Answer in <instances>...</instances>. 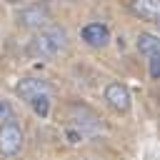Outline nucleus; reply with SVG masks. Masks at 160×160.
I'll return each instance as SVG.
<instances>
[{"mask_svg":"<svg viewBox=\"0 0 160 160\" xmlns=\"http://www.w3.org/2000/svg\"><path fill=\"white\" fill-rule=\"evenodd\" d=\"M65 45H68V35H65V30L52 25V28L40 30V35L32 40V52L50 58V55L62 52V50H65Z\"/></svg>","mask_w":160,"mask_h":160,"instance_id":"1","label":"nucleus"},{"mask_svg":"<svg viewBox=\"0 0 160 160\" xmlns=\"http://www.w3.org/2000/svg\"><path fill=\"white\" fill-rule=\"evenodd\" d=\"M20 148H22V130H20V125L12 122V120H5L0 125V152L10 158V155L20 152Z\"/></svg>","mask_w":160,"mask_h":160,"instance_id":"2","label":"nucleus"},{"mask_svg":"<svg viewBox=\"0 0 160 160\" xmlns=\"http://www.w3.org/2000/svg\"><path fill=\"white\" fill-rule=\"evenodd\" d=\"M48 20H50V12H48V8L40 5V2L28 5L25 10L18 12V22H20L22 28H30V30H40V28H45Z\"/></svg>","mask_w":160,"mask_h":160,"instance_id":"3","label":"nucleus"},{"mask_svg":"<svg viewBox=\"0 0 160 160\" xmlns=\"http://www.w3.org/2000/svg\"><path fill=\"white\" fill-rule=\"evenodd\" d=\"M18 95L22 98V100H28V102H32L35 98H40V95H50L52 92V88L45 82V80H40V78H25V80H20L18 82Z\"/></svg>","mask_w":160,"mask_h":160,"instance_id":"4","label":"nucleus"},{"mask_svg":"<svg viewBox=\"0 0 160 160\" xmlns=\"http://www.w3.org/2000/svg\"><path fill=\"white\" fill-rule=\"evenodd\" d=\"M105 100L118 112H128L130 110V92H128V88L122 82H110L105 88Z\"/></svg>","mask_w":160,"mask_h":160,"instance_id":"5","label":"nucleus"},{"mask_svg":"<svg viewBox=\"0 0 160 160\" xmlns=\"http://www.w3.org/2000/svg\"><path fill=\"white\" fill-rule=\"evenodd\" d=\"M130 8H132V12L138 18L160 25V0H132Z\"/></svg>","mask_w":160,"mask_h":160,"instance_id":"6","label":"nucleus"},{"mask_svg":"<svg viewBox=\"0 0 160 160\" xmlns=\"http://www.w3.org/2000/svg\"><path fill=\"white\" fill-rule=\"evenodd\" d=\"M82 40H85L88 45H92V48H102V45H108V40H110V30H108L102 22H90V25L82 28Z\"/></svg>","mask_w":160,"mask_h":160,"instance_id":"7","label":"nucleus"},{"mask_svg":"<svg viewBox=\"0 0 160 160\" xmlns=\"http://www.w3.org/2000/svg\"><path fill=\"white\" fill-rule=\"evenodd\" d=\"M138 50H140L142 55H155V52H160V38L148 35V32L138 35Z\"/></svg>","mask_w":160,"mask_h":160,"instance_id":"8","label":"nucleus"},{"mask_svg":"<svg viewBox=\"0 0 160 160\" xmlns=\"http://www.w3.org/2000/svg\"><path fill=\"white\" fill-rule=\"evenodd\" d=\"M30 105H32L35 115H40V118H48V110H50V95H40V98H35Z\"/></svg>","mask_w":160,"mask_h":160,"instance_id":"9","label":"nucleus"},{"mask_svg":"<svg viewBox=\"0 0 160 160\" xmlns=\"http://www.w3.org/2000/svg\"><path fill=\"white\" fill-rule=\"evenodd\" d=\"M148 58H150V78L152 80H160V52L148 55Z\"/></svg>","mask_w":160,"mask_h":160,"instance_id":"10","label":"nucleus"},{"mask_svg":"<svg viewBox=\"0 0 160 160\" xmlns=\"http://www.w3.org/2000/svg\"><path fill=\"white\" fill-rule=\"evenodd\" d=\"M0 120H12V108L8 105V100H0Z\"/></svg>","mask_w":160,"mask_h":160,"instance_id":"11","label":"nucleus"},{"mask_svg":"<svg viewBox=\"0 0 160 160\" xmlns=\"http://www.w3.org/2000/svg\"><path fill=\"white\" fill-rule=\"evenodd\" d=\"M10 2H18V0H10Z\"/></svg>","mask_w":160,"mask_h":160,"instance_id":"12","label":"nucleus"}]
</instances>
